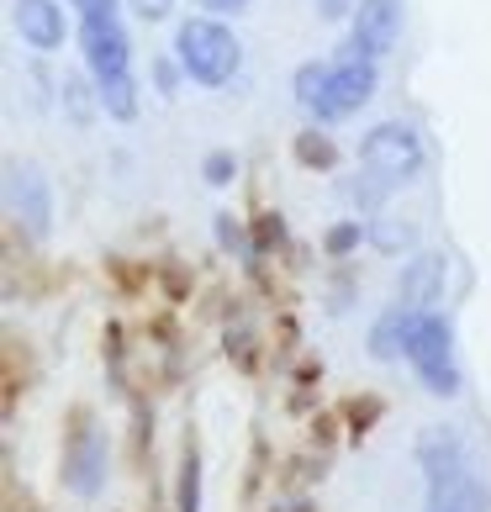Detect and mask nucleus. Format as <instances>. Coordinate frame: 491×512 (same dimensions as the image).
I'll use <instances>...</instances> for the list:
<instances>
[{"label":"nucleus","mask_w":491,"mask_h":512,"mask_svg":"<svg viewBox=\"0 0 491 512\" xmlns=\"http://www.w3.org/2000/svg\"><path fill=\"white\" fill-rule=\"evenodd\" d=\"M396 32H402V0H360L354 32H349V53L375 64L396 48Z\"/></svg>","instance_id":"obj_5"},{"label":"nucleus","mask_w":491,"mask_h":512,"mask_svg":"<svg viewBox=\"0 0 491 512\" xmlns=\"http://www.w3.org/2000/svg\"><path fill=\"white\" fill-rule=\"evenodd\" d=\"M370 96H375V64H365V59H344V64H333L328 96H323V106H317L312 117H317V122H344L349 111H360Z\"/></svg>","instance_id":"obj_7"},{"label":"nucleus","mask_w":491,"mask_h":512,"mask_svg":"<svg viewBox=\"0 0 491 512\" xmlns=\"http://www.w3.org/2000/svg\"><path fill=\"white\" fill-rule=\"evenodd\" d=\"M386 191H391V185H386L381 175H370V169H365V175H360V180L349 185V196H354V206H365L370 217H381V201H386Z\"/></svg>","instance_id":"obj_17"},{"label":"nucleus","mask_w":491,"mask_h":512,"mask_svg":"<svg viewBox=\"0 0 491 512\" xmlns=\"http://www.w3.org/2000/svg\"><path fill=\"white\" fill-rule=\"evenodd\" d=\"M101 111H111L117 122H132V117H138V85H132V74L101 80Z\"/></svg>","instance_id":"obj_14"},{"label":"nucleus","mask_w":491,"mask_h":512,"mask_svg":"<svg viewBox=\"0 0 491 512\" xmlns=\"http://www.w3.org/2000/svg\"><path fill=\"white\" fill-rule=\"evenodd\" d=\"M201 11H217V16H233V11H243L249 0H196Z\"/></svg>","instance_id":"obj_25"},{"label":"nucleus","mask_w":491,"mask_h":512,"mask_svg":"<svg viewBox=\"0 0 491 512\" xmlns=\"http://www.w3.org/2000/svg\"><path fill=\"white\" fill-rule=\"evenodd\" d=\"M328 80H333V64H301L296 69V101L307 106V111H317L323 106V96H328Z\"/></svg>","instance_id":"obj_15"},{"label":"nucleus","mask_w":491,"mask_h":512,"mask_svg":"<svg viewBox=\"0 0 491 512\" xmlns=\"http://www.w3.org/2000/svg\"><path fill=\"white\" fill-rule=\"evenodd\" d=\"M132 11H138L143 22H164V16L175 11V0H132Z\"/></svg>","instance_id":"obj_23"},{"label":"nucleus","mask_w":491,"mask_h":512,"mask_svg":"<svg viewBox=\"0 0 491 512\" xmlns=\"http://www.w3.org/2000/svg\"><path fill=\"white\" fill-rule=\"evenodd\" d=\"M6 201H11L16 222H22L32 238H43L48 227H53V201H48V180L37 175V169H27V164H11V169H6Z\"/></svg>","instance_id":"obj_8"},{"label":"nucleus","mask_w":491,"mask_h":512,"mask_svg":"<svg viewBox=\"0 0 491 512\" xmlns=\"http://www.w3.org/2000/svg\"><path fill=\"white\" fill-rule=\"evenodd\" d=\"M80 48H85V64L96 69V80H117V74H127L132 43H127L117 16H111V22H80Z\"/></svg>","instance_id":"obj_9"},{"label":"nucleus","mask_w":491,"mask_h":512,"mask_svg":"<svg viewBox=\"0 0 491 512\" xmlns=\"http://www.w3.org/2000/svg\"><path fill=\"white\" fill-rule=\"evenodd\" d=\"M64 481L74 497H96L106 481V433L96 423H80V433H69L64 449Z\"/></svg>","instance_id":"obj_6"},{"label":"nucleus","mask_w":491,"mask_h":512,"mask_svg":"<svg viewBox=\"0 0 491 512\" xmlns=\"http://www.w3.org/2000/svg\"><path fill=\"white\" fill-rule=\"evenodd\" d=\"M296 159L307 169H333L338 148H333V138H323V132H301V138H296Z\"/></svg>","instance_id":"obj_16"},{"label":"nucleus","mask_w":491,"mask_h":512,"mask_svg":"<svg viewBox=\"0 0 491 512\" xmlns=\"http://www.w3.org/2000/svg\"><path fill=\"white\" fill-rule=\"evenodd\" d=\"M175 53H180V69L191 74L196 85H228L238 74L243 48L217 16H191V22H180V32H175Z\"/></svg>","instance_id":"obj_2"},{"label":"nucleus","mask_w":491,"mask_h":512,"mask_svg":"<svg viewBox=\"0 0 491 512\" xmlns=\"http://www.w3.org/2000/svg\"><path fill=\"white\" fill-rule=\"evenodd\" d=\"M154 74H159V90H175V64H154Z\"/></svg>","instance_id":"obj_28"},{"label":"nucleus","mask_w":491,"mask_h":512,"mask_svg":"<svg viewBox=\"0 0 491 512\" xmlns=\"http://www.w3.org/2000/svg\"><path fill=\"white\" fill-rule=\"evenodd\" d=\"M444 291V259L439 254H418L407 259V270L396 275V296H402L407 312H428Z\"/></svg>","instance_id":"obj_10"},{"label":"nucleus","mask_w":491,"mask_h":512,"mask_svg":"<svg viewBox=\"0 0 491 512\" xmlns=\"http://www.w3.org/2000/svg\"><path fill=\"white\" fill-rule=\"evenodd\" d=\"M11 16H16V32H22L37 53H53V48L64 43V11H59V0H16Z\"/></svg>","instance_id":"obj_11"},{"label":"nucleus","mask_w":491,"mask_h":512,"mask_svg":"<svg viewBox=\"0 0 491 512\" xmlns=\"http://www.w3.org/2000/svg\"><path fill=\"white\" fill-rule=\"evenodd\" d=\"M323 243H328V254L344 259V254H354V249L365 243V222H338V227H328Z\"/></svg>","instance_id":"obj_19"},{"label":"nucleus","mask_w":491,"mask_h":512,"mask_svg":"<svg viewBox=\"0 0 491 512\" xmlns=\"http://www.w3.org/2000/svg\"><path fill=\"white\" fill-rule=\"evenodd\" d=\"M201 175L212 180V185H228V180L238 175V159H233V154H212V159H206V169H201Z\"/></svg>","instance_id":"obj_21"},{"label":"nucleus","mask_w":491,"mask_h":512,"mask_svg":"<svg viewBox=\"0 0 491 512\" xmlns=\"http://www.w3.org/2000/svg\"><path fill=\"white\" fill-rule=\"evenodd\" d=\"M64 111L74 122H90V111H96V106H90V85L80 80V74H69V80H64Z\"/></svg>","instance_id":"obj_20"},{"label":"nucleus","mask_w":491,"mask_h":512,"mask_svg":"<svg viewBox=\"0 0 491 512\" xmlns=\"http://www.w3.org/2000/svg\"><path fill=\"white\" fill-rule=\"evenodd\" d=\"M349 417H354V423H360V428H365V423H370V417H375V402H354V407H349Z\"/></svg>","instance_id":"obj_27"},{"label":"nucleus","mask_w":491,"mask_h":512,"mask_svg":"<svg viewBox=\"0 0 491 512\" xmlns=\"http://www.w3.org/2000/svg\"><path fill=\"white\" fill-rule=\"evenodd\" d=\"M365 233H370V243H375L381 254H407L412 243H418V227H412L407 217H391V212L370 217V222H365Z\"/></svg>","instance_id":"obj_13"},{"label":"nucleus","mask_w":491,"mask_h":512,"mask_svg":"<svg viewBox=\"0 0 491 512\" xmlns=\"http://www.w3.org/2000/svg\"><path fill=\"white\" fill-rule=\"evenodd\" d=\"M418 465L428 476V512H486V491L455 428H428L418 439Z\"/></svg>","instance_id":"obj_1"},{"label":"nucleus","mask_w":491,"mask_h":512,"mask_svg":"<svg viewBox=\"0 0 491 512\" xmlns=\"http://www.w3.org/2000/svg\"><path fill=\"white\" fill-rule=\"evenodd\" d=\"M423 159H428L423 138H418V127H407V122H381L360 138V164L370 175H381L386 185H407L423 169Z\"/></svg>","instance_id":"obj_4"},{"label":"nucleus","mask_w":491,"mask_h":512,"mask_svg":"<svg viewBox=\"0 0 491 512\" xmlns=\"http://www.w3.org/2000/svg\"><path fill=\"white\" fill-rule=\"evenodd\" d=\"M412 317H418V312L391 307V312L370 328V354H375V359H396V354H402V349H407V333H412Z\"/></svg>","instance_id":"obj_12"},{"label":"nucleus","mask_w":491,"mask_h":512,"mask_svg":"<svg viewBox=\"0 0 491 512\" xmlns=\"http://www.w3.org/2000/svg\"><path fill=\"white\" fill-rule=\"evenodd\" d=\"M317 11H323V22H338V16L360 11V0H317Z\"/></svg>","instance_id":"obj_24"},{"label":"nucleus","mask_w":491,"mask_h":512,"mask_svg":"<svg viewBox=\"0 0 491 512\" xmlns=\"http://www.w3.org/2000/svg\"><path fill=\"white\" fill-rule=\"evenodd\" d=\"M180 512H201V465H196V454H185V465H180Z\"/></svg>","instance_id":"obj_18"},{"label":"nucleus","mask_w":491,"mask_h":512,"mask_svg":"<svg viewBox=\"0 0 491 512\" xmlns=\"http://www.w3.org/2000/svg\"><path fill=\"white\" fill-rule=\"evenodd\" d=\"M280 238H286V227H280V217H259V227H254V243H259V249H275Z\"/></svg>","instance_id":"obj_22"},{"label":"nucleus","mask_w":491,"mask_h":512,"mask_svg":"<svg viewBox=\"0 0 491 512\" xmlns=\"http://www.w3.org/2000/svg\"><path fill=\"white\" fill-rule=\"evenodd\" d=\"M291 512H312V507H307V502H301V507H291Z\"/></svg>","instance_id":"obj_29"},{"label":"nucleus","mask_w":491,"mask_h":512,"mask_svg":"<svg viewBox=\"0 0 491 512\" xmlns=\"http://www.w3.org/2000/svg\"><path fill=\"white\" fill-rule=\"evenodd\" d=\"M455 333H449V322L444 317H433V312H418L412 317V333H407V359L418 365L423 375V386L433 396H455L460 391V370H455Z\"/></svg>","instance_id":"obj_3"},{"label":"nucleus","mask_w":491,"mask_h":512,"mask_svg":"<svg viewBox=\"0 0 491 512\" xmlns=\"http://www.w3.org/2000/svg\"><path fill=\"white\" fill-rule=\"evenodd\" d=\"M217 238L228 243V249H238V238H243V233H238V227H233V217H217Z\"/></svg>","instance_id":"obj_26"}]
</instances>
